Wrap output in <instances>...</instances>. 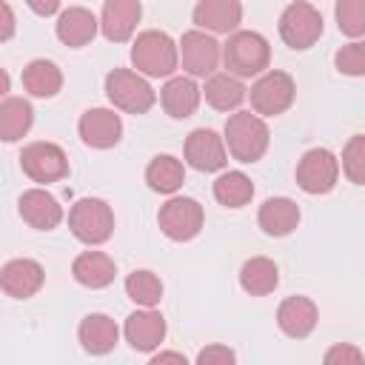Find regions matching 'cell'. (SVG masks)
<instances>
[{
    "label": "cell",
    "mask_w": 365,
    "mask_h": 365,
    "mask_svg": "<svg viewBox=\"0 0 365 365\" xmlns=\"http://www.w3.org/2000/svg\"><path fill=\"white\" fill-rule=\"evenodd\" d=\"M177 43L157 29H148L143 34H137L134 46H131V63L140 74L145 77H168L177 71Z\"/></svg>",
    "instance_id": "1"
},
{
    "label": "cell",
    "mask_w": 365,
    "mask_h": 365,
    "mask_svg": "<svg viewBox=\"0 0 365 365\" xmlns=\"http://www.w3.org/2000/svg\"><path fill=\"white\" fill-rule=\"evenodd\" d=\"M268 140H271V134L259 114L237 111L225 123V145H228L231 157L240 163H257L265 154Z\"/></svg>",
    "instance_id": "2"
},
{
    "label": "cell",
    "mask_w": 365,
    "mask_h": 365,
    "mask_svg": "<svg viewBox=\"0 0 365 365\" xmlns=\"http://www.w3.org/2000/svg\"><path fill=\"white\" fill-rule=\"evenodd\" d=\"M222 60L228 74L240 77H257L268 68L271 63V48L268 40L257 31H234L228 43L222 46Z\"/></svg>",
    "instance_id": "3"
},
{
    "label": "cell",
    "mask_w": 365,
    "mask_h": 365,
    "mask_svg": "<svg viewBox=\"0 0 365 365\" xmlns=\"http://www.w3.org/2000/svg\"><path fill=\"white\" fill-rule=\"evenodd\" d=\"M68 228L80 242L100 245L114 231V211L106 200H97V197L77 200L68 211Z\"/></svg>",
    "instance_id": "4"
},
{
    "label": "cell",
    "mask_w": 365,
    "mask_h": 365,
    "mask_svg": "<svg viewBox=\"0 0 365 365\" xmlns=\"http://www.w3.org/2000/svg\"><path fill=\"white\" fill-rule=\"evenodd\" d=\"M106 94H108V100L117 108H123L128 114H145L154 106V100H157V94L148 86V80L140 77L131 68H114V71H108V77H106Z\"/></svg>",
    "instance_id": "5"
},
{
    "label": "cell",
    "mask_w": 365,
    "mask_h": 365,
    "mask_svg": "<svg viewBox=\"0 0 365 365\" xmlns=\"http://www.w3.org/2000/svg\"><path fill=\"white\" fill-rule=\"evenodd\" d=\"M279 37L285 40V46L297 51L311 48L322 37V14L311 3H302V0L285 6L279 17Z\"/></svg>",
    "instance_id": "6"
},
{
    "label": "cell",
    "mask_w": 365,
    "mask_h": 365,
    "mask_svg": "<svg viewBox=\"0 0 365 365\" xmlns=\"http://www.w3.org/2000/svg\"><path fill=\"white\" fill-rule=\"evenodd\" d=\"M294 94H297V86L285 71H265L248 91L254 114H265V117L282 114L294 103Z\"/></svg>",
    "instance_id": "7"
},
{
    "label": "cell",
    "mask_w": 365,
    "mask_h": 365,
    "mask_svg": "<svg viewBox=\"0 0 365 365\" xmlns=\"http://www.w3.org/2000/svg\"><path fill=\"white\" fill-rule=\"evenodd\" d=\"M157 222L163 228V234L174 242H185V240H194L202 228V205L191 197H171L160 214H157Z\"/></svg>",
    "instance_id": "8"
},
{
    "label": "cell",
    "mask_w": 365,
    "mask_h": 365,
    "mask_svg": "<svg viewBox=\"0 0 365 365\" xmlns=\"http://www.w3.org/2000/svg\"><path fill=\"white\" fill-rule=\"evenodd\" d=\"M339 160L328 148H311L297 163V185L305 194H328L336 185Z\"/></svg>",
    "instance_id": "9"
},
{
    "label": "cell",
    "mask_w": 365,
    "mask_h": 365,
    "mask_svg": "<svg viewBox=\"0 0 365 365\" xmlns=\"http://www.w3.org/2000/svg\"><path fill=\"white\" fill-rule=\"evenodd\" d=\"M23 174L34 182H57L68 174V157L54 143H31L20 154Z\"/></svg>",
    "instance_id": "10"
},
{
    "label": "cell",
    "mask_w": 365,
    "mask_h": 365,
    "mask_svg": "<svg viewBox=\"0 0 365 365\" xmlns=\"http://www.w3.org/2000/svg\"><path fill=\"white\" fill-rule=\"evenodd\" d=\"M220 43L205 34V31H185L180 40V57H182V68L191 77H214L217 63H220Z\"/></svg>",
    "instance_id": "11"
},
{
    "label": "cell",
    "mask_w": 365,
    "mask_h": 365,
    "mask_svg": "<svg viewBox=\"0 0 365 365\" xmlns=\"http://www.w3.org/2000/svg\"><path fill=\"white\" fill-rule=\"evenodd\" d=\"M185 160L197 171H220L228 163L222 137L211 128H194L185 137Z\"/></svg>",
    "instance_id": "12"
},
{
    "label": "cell",
    "mask_w": 365,
    "mask_h": 365,
    "mask_svg": "<svg viewBox=\"0 0 365 365\" xmlns=\"http://www.w3.org/2000/svg\"><path fill=\"white\" fill-rule=\"evenodd\" d=\"M77 128L83 143L91 148H114L123 137V120L111 108H88L80 117Z\"/></svg>",
    "instance_id": "13"
},
{
    "label": "cell",
    "mask_w": 365,
    "mask_h": 365,
    "mask_svg": "<svg viewBox=\"0 0 365 365\" xmlns=\"http://www.w3.org/2000/svg\"><path fill=\"white\" fill-rule=\"evenodd\" d=\"M317 319H319V311L308 297H288L277 308V325L291 339H305L314 331Z\"/></svg>",
    "instance_id": "14"
},
{
    "label": "cell",
    "mask_w": 365,
    "mask_h": 365,
    "mask_svg": "<svg viewBox=\"0 0 365 365\" xmlns=\"http://www.w3.org/2000/svg\"><path fill=\"white\" fill-rule=\"evenodd\" d=\"M140 14H143V6L137 0H106L103 14H100V29H103L106 40H111V43L128 40L137 29Z\"/></svg>",
    "instance_id": "15"
},
{
    "label": "cell",
    "mask_w": 365,
    "mask_h": 365,
    "mask_svg": "<svg viewBox=\"0 0 365 365\" xmlns=\"http://www.w3.org/2000/svg\"><path fill=\"white\" fill-rule=\"evenodd\" d=\"M43 265L34 262V259H11L3 265L0 271V288L14 297V299H26V297H34L43 285Z\"/></svg>",
    "instance_id": "16"
},
{
    "label": "cell",
    "mask_w": 365,
    "mask_h": 365,
    "mask_svg": "<svg viewBox=\"0 0 365 365\" xmlns=\"http://www.w3.org/2000/svg\"><path fill=\"white\" fill-rule=\"evenodd\" d=\"M20 217H23L31 228H37V231H51V228L60 225L63 208H60V202H57L48 191H43V188H29V191H23V197H20Z\"/></svg>",
    "instance_id": "17"
},
{
    "label": "cell",
    "mask_w": 365,
    "mask_h": 365,
    "mask_svg": "<svg viewBox=\"0 0 365 365\" xmlns=\"http://www.w3.org/2000/svg\"><path fill=\"white\" fill-rule=\"evenodd\" d=\"M240 17H242V6L237 0H200L194 6V23L217 34L234 31L240 26Z\"/></svg>",
    "instance_id": "18"
},
{
    "label": "cell",
    "mask_w": 365,
    "mask_h": 365,
    "mask_svg": "<svg viewBox=\"0 0 365 365\" xmlns=\"http://www.w3.org/2000/svg\"><path fill=\"white\" fill-rule=\"evenodd\" d=\"M200 94L202 88L191 80V77H171L163 88H160V100H163V108L168 117L174 120H185L197 111L200 106Z\"/></svg>",
    "instance_id": "19"
},
{
    "label": "cell",
    "mask_w": 365,
    "mask_h": 365,
    "mask_svg": "<svg viewBox=\"0 0 365 365\" xmlns=\"http://www.w3.org/2000/svg\"><path fill=\"white\" fill-rule=\"evenodd\" d=\"M125 339L134 351H154L165 339V319L151 308L134 311L125 319Z\"/></svg>",
    "instance_id": "20"
},
{
    "label": "cell",
    "mask_w": 365,
    "mask_h": 365,
    "mask_svg": "<svg viewBox=\"0 0 365 365\" xmlns=\"http://www.w3.org/2000/svg\"><path fill=\"white\" fill-rule=\"evenodd\" d=\"M257 222L268 237H285L299 225V205L288 197H271L259 205Z\"/></svg>",
    "instance_id": "21"
},
{
    "label": "cell",
    "mask_w": 365,
    "mask_h": 365,
    "mask_svg": "<svg viewBox=\"0 0 365 365\" xmlns=\"http://www.w3.org/2000/svg\"><path fill=\"white\" fill-rule=\"evenodd\" d=\"M77 336L83 342V348L94 356H103L108 351H114L117 339H120V328L117 322L108 317V314H88L80 328H77Z\"/></svg>",
    "instance_id": "22"
},
{
    "label": "cell",
    "mask_w": 365,
    "mask_h": 365,
    "mask_svg": "<svg viewBox=\"0 0 365 365\" xmlns=\"http://www.w3.org/2000/svg\"><path fill=\"white\" fill-rule=\"evenodd\" d=\"M97 26H100V23H97L94 11H88V9H83V6H68V9L60 11V17H57V37H60L66 46L80 48V46H86V43L94 40Z\"/></svg>",
    "instance_id": "23"
},
{
    "label": "cell",
    "mask_w": 365,
    "mask_h": 365,
    "mask_svg": "<svg viewBox=\"0 0 365 365\" xmlns=\"http://www.w3.org/2000/svg\"><path fill=\"white\" fill-rule=\"evenodd\" d=\"M71 274L80 285L86 288H106L111 285L114 274H117V265L108 254L103 251H83L74 262H71Z\"/></svg>",
    "instance_id": "24"
},
{
    "label": "cell",
    "mask_w": 365,
    "mask_h": 365,
    "mask_svg": "<svg viewBox=\"0 0 365 365\" xmlns=\"http://www.w3.org/2000/svg\"><path fill=\"white\" fill-rule=\"evenodd\" d=\"M279 282V268L274 259L268 257H251L248 262H242L240 268V285L242 291H248L251 297H265L277 288Z\"/></svg>",
    "instance_id": "25"
},
{
    "label": "cell",
    "mask_w": 365,
    "mask_h": 365,
    "mask_svg": "<svg viewBox=\"0 0 365 365\" xmlns=\"http://www.w3.org/2000/svg\"><path fill=\"white\" fill-rule=\"evenodd\" d=\"M34 123V108L23 97H9L0 103V140L14 143L20 140Z\"/></svg>",
    "instance_id": "26"
},
{
    "label": "cell",
    "mask_w": 365,
    "mask_h": 365,
    "mask_svg": "<svg viewBox=\"0 0 365 365\" xmlns=\"http://www.w3.org/2000/svg\"><path fill=\"white\" fill-rule=\"evenodd\" d=\"M145 182L151 191H160V194H174L182 182H185V168L177 157L171 154H157L148 168H145Z\"/></svg>",
    "instance_id": "27"
},
{
    "label": "cell",
    "mask_w": 365,
    "mask_h": 365,
    "mask_svg": "<svg viewBox=\"0 0 365 365\" xmlns=\"http://www.w3.org/2000/svg\"><path fill=\"white\" fill-rule=\"evenodd\" d=\"M63 86V74L51 60H31L23 68V88L34 97H54Z\"/></svg>",
    "instance_id": "28"
},
{
    "label": "cell",
    "mask_w": 365,
    "mask_h": 365,
    "mask_svg": "<svg viewBox=\"0 0 365 365\" xmlns=\"http://www.w3.org/2000/svg\"><path fill=\"white\" fill-rule=\"evenodd\" d=\"M202 94H205L208 106H214L217 111H231L245 100V86L234 74H214V77H208Z\"/></svg>",
    "instance_id": "29"
},
{
    "label": "cell",
    "mask_w": 365,
    "mask_h": 365,
    "mask_svg": "<svg viewBox=\"0 0 365 365\" xmlns=\"http://www.w3.org/2000/svg\"><path fill=\"white\" fill-rule=\"evenodd\" d=\"M214 197L225 208H242L254 197V185L242 171H225L222 177L214 180Z\"/></svg>",
    "instance_id": "30"
},
{
    "label": "cell",
    "mask_w": 365,
    "mask_h": 365,
    "mask_svg": "<svg viewBox=\"0 0 365 365\" xmlns=\"http://www.w3.org/2000/svg\"><path fill=\"white\" fill-rule=\"evenodd\" d=\"M125 294L143 305V308H154L163 299V282L154 271H131L125 277Z\"/></svg>",
    "instance_id": "31"
},
{
    "label": "cell",
    "mask_w": 365,
    "mask_h": 365,
    "mask_svg": "<svg viewBox=\"0 0 365 365\" xmlns=\"http://www.w3.org/2000/svg\"><path fill=\"white\" fill-rule=\"evenodd\" d=\"M342 171L351 182L365 185V134H354L342 148Z\"/></svg>",
    "instance_id": "32"
},
{
    "label": "cell",
    "mask_w": 365,
    "mask_h": 365,
    "mask_svg": "<svg viewBox=\"0 0 365 365\" xmlns=\"http://www.w3.org/2000/svg\"><path fill=\"white\" fill-rule=\"evenodd\" d=\"M336 26L348 37L365 34V0H339L336 3Z\"/></svg>",
    "instance_id": "33"
},
{
    "label": "cell",
    "mask_w": 365,
    "mask_h": 365,
    "mask_svg": "<svg viewBox=\"0 0 365 365\" xmlns=\"http://www.w3.org/2000/svg\"><path fill=\"white\" fill-rule=\"evenodd\" d=\"M336 68L348 77H362L365 74V40H356V43H348L336 51L334 57Z\"/></svg>",
    "instance_id": "34"
},
{
    "label": "cell",
    "mask_w": 365,
    "mask_h": 365,
    "mask_svg": "<svg viewBox=\"0 0 365 365\" xmlns=\"http://www.w3.org/2000/svg\"><path fill=\"white\" fill-rule=\"evenodd\" d=\"M322 365H365V356L356 345H348V342H336L325 351L322 356Z\"/></svg>",
    "instance_id": "35"
},
{
    "label": "cell",
    "mask_w": 365,
    "mask_h": 365,
    "mask_svg": "<svg viewBox=\"0 0 365 365\" xmlns=\"http://www.w3.org/2000/svg\"><path fill=\"white\" fill-rule=\"evenodd\" d=\"M197 365H237V356L228 345H205L197 354Z\"/></svg>",
    "instance_id": "36"
},
{
    "label": "cell",
    "mask_w": 365,
    "mask_h": 365,
    "mask_svg": "<svg viewBox=\"0 0 365 365\" xmlns=\"http://www.w3.org/2000/svg\"><path fill=\"white\" fill-rule=\"evenodd\" d=\"M14 31V14L9 3H0V40H9Z\"/></svg>",
    "instance_id": "37"
},
{
    "label": "cell",
    "mask_w": 365,
    "mask_h": 365,
    "mask_svg": "<svg viewBox=\"0 0 365 365\" xmlns=\"http://www.w3.org/2000/svg\"><path fill=\"white\" fill-rule=\"evenodd\" d=\"M148 365H188V359L182 354H177V351H160Z\"/></svg>",
    "instance_id": "38"
},
{
    "label": "cell",
    "mask_w": 365,
    "mask_h": 365,
    "mask_svg": "<svg viewBox=\"0 0 365 365\" xmlns=\"http://www.w3.org/2000/svg\"><path fill=\"white\" fill-rule=\"evenodd\" d=\"M29 6H31L37 14H54V11L60 9V6H57V0H48V3H34V0H31Z\"/></svg>",
    "instance_id": "39"
}]
</instances>
